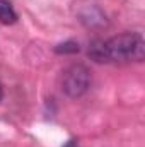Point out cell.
Masks as SVG:
<instances>
[{"mask_svg":"<svg viewBox=\"0 0 145 147\" xmlns=\"http://www.w3.org/2000/svg\"><path fill=\"white\" fill-rule=\"evenodd\" d=\"M89 58L97 63H126L145 58V41L140 33H121L109 39H94Z\"/></svg>","mask_w":145,"mask_h":147,"instance_id":"obj_1","label":"cell"},{"mask_svg":"<svg viewBox=\"0 0 145 147\" xmlns=\"http://www.w3.org/2000/svg\"><path fill=\"white\" fill-rule=\"evenodd\" d=\"M60 87L62 91L72 98L77 99L87 92L91 87V70L84 63H72L68 65L60 77Z\"/></svg>","mask_w":145,"mask_h":147,"instance_id":"obj_2","label":"cell"},{"mask_svg":"<svg viewBox=\"0 0 145 147\" xmlns=\"http://www.w3.org/2000/svg\"><path fill=\"white\" fill-rule=\"evenodd\" d=\"M55 51H56L58 55H70V53L73 55V53H79V51H80V46H79L77 41L68 39V41H63V43L56 45V46H55Z\"/></svg>","mask_w":145,"mask_h":147,"instance_id":"obj_4","label":"cell"},{"mask_svg":"<svg viewBox=\"0 0 145 147\" xmlns=\"http://www.w3.org/2000/svg\"><path fill=\"white\" fill-rule=\"evenodd\" d=\"M2 98H3V87H2V84H0V101H2Z\"/></svg>","mask_w":145,"mask_h":147,"instance_id":"obj_6","label":"cell"},{"mask_svg":"<svg viewBox=\"0 0 145 147\" xmlns=\"http://www.w3.org/2000/svg\"><path fill=\"white\" fill-rule=\"evenodd\" d=\"M63 147H80V144H79V140L77 139H70L68 142H65V146Z\"/></svg>","mask_w":145,"mask_h":147,"instance_id":"obj_5","label":"cell"},{"mask_svg":"<svg viewBox=\"0 0 145 147\" xmlns=\"http://www.w3.org/2000/svg\"><path fill=\"white\" fill-rule=\"evenodd\" d=\"M19 21V16L14 9V5L9 0H0V22L5 26H12Z\"/></svg>","mask_w":145,"mask_h":147,"instance_id":"obj_3","label":"cell"}]
</instances>
